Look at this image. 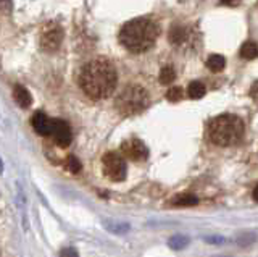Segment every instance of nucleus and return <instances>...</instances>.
Returning a JSON list of instances; mask_svg holds the SVG:
<instances>
[{"mask_svg": "<svg viewBox=\"0 0 258 257\" xmlns=\"http://www.w3.org/2000/svg\"><path fill=\"white\" fill-rule=\"evenodd\" d=\"M118 83L116 70L107 59H95L87 62L79 73V86L87 97L103 100L115 92Z\"/></svg>", "mask_w": 258, "mask_h": 257, "instance_id": "1", "label": "nucleus"}, {"mask_svg": "<svg viewBox=\"0 0 258 257\" xmlns=\"http://www.w3.org/2000/svg\"><path fill=\"white\" fill-rule=\"evenodd\" d=\"M160 36V26L150 18H134L119 31V42L126 50L142 54L153 47Z\"/></svg>", "mask_w": 258, "mask_h": 257, "instance_id": "2", "label": "nucleus"}, {"mask_svg": "<svg viewBox=\"0 0 258 257\" xmlns=\"http://www.w3.org/2000/svg\"><path fill=\"white\" fill-rule=\"evenodd\" d=\"M208 138L221 147L236 146L244 138V122L232 114L218 115L208 125Z\"/></svg>", "mask_w": 258, "mask_h": 257, "instance_id": "3", "label": "nucleus"}, {"mask_svg": "<svg viewBox=\"0 0 258 257\" xmlns=\"http://www.w3.org/2000/svg\"><path fill=\"white\" fill-rule=\"evenodd\" d=\"M116 110L121 115L131 117L144 112L149 106V94L141 86H127L116 97Z\"/></svg>", "mask_w": 258, "mask_h": 257, "instance_id": "4", "label": "nucleus"}, {"mask_svg": "<svg viewBox=\"0 0 258 257\" xmlns=\"http://www.w3.org/2000/svg\"><path fill=\"white\" fill-rule=\"evenodd\" d=\"M102 167L105 176L110 178L111 181H123L126 178V172H127L126 160L118 152H107L102 157Z\"/></svg>", "mask_w": 258, "mask_h": 257, "instance_id": "5", "label": "nucleus"}, {"mask_svg": "<svg viewBox=\"0 0 258 257\" xmlns=\"http://www.w3.org/2000/svg\"><path fill=\"white\" fill-rule=\"evenodd\" d=\"M63 41V28L55 21H48L44 28L40 29L39 44L40 49L45 52H55L61 45Z\"/></svg>", "mask_w": 258, "mask_h": 257, "instance_id": "6", "label": "nucleus"}, {"mask_svg": "<svg viewBox=\"0 0 258 257\" xmlns=\"http://www.w3.org/2000/svg\"><path fill=\"white\" fill-rule=\"evenodd\" d=\"M121 154L127 157L129 160H133V162H142V160L147 159L149 150L141 139L133 138L121 144Z\"/></svg>", "mask_w": 258, "mask_h": 257, "instance_id": "7", "label": "nucleus"}, {"mask_svg": "<svg viewBox=\"0 0 258 257\" xmlns=\"http://www.w3.org/2000/svg\"><path fill=\"white\" fill-rule=\"evenodd\" d=\"M50 136L53 138L56 146H60V147H68L71 144V139H73L70 125L64 122V120H60V118H56L52 122Z\"/></svg>", "mask_w": 258, "mask_h": 257, "instance_id": "8", "label": "nucleus"}, {"mask_svg": "<svg viewBox=\"0 0 258 257\" xmlns=\"http://www.w3.org/2000/svg\"><path fill=\"white\" fill-rule=\"evenodd\" d=\"M52 122H53V120H50L45 114H42V112H36V114L32 115L31 125H32V128H34V131L37 134H40V136H50Z\"/></svg>", "mask_w": 258, "mask_h": 257, "instance_id": "9", "label": "nucleus"}, {"mask_svg": "<svg viewBox=\"0 0 258 257\" xmlns=\"http://www.w3.org/2000/svg\"><path fill=\"white\" fill-rule=\"evenodd\" d=\"M13 99H15V102L18 104L21 109H28V107H31V104H32V97H31L29 91L24 86H21V84H16L15 86V89H13Z\"/></svg>", "mask_w": 258, "mask_h": 257, "instance_id": "10", "label": "nucleus"}, {"mask_svg": "<svg viewBox=\"0 0 258 257\" xmlns=\"http://www.w3.org/2000/svg\"><path fill=\"white\" fill-rule=\"evenodd\" d=\"M226 65V60L223 55L220 54H213V55H210L208 60H207V68L210 71H213V73H220V71H223Z\"/></svg>", "mask_w": 258, "mask_h": 257, "instance_id": "11", "label": "nucleus"}, {"mask_svg": "<svg viewBox=\"0 0 258 257\" xmlns=\"http://www.w3.org/2000/svg\"><path fill=\"white\" fill-rule=\"evenodd\" d=\"M239 54L244 60H253L258 57V45L253 41H247L244 45L240 47Z\"/></svg>", "mask_w": 258, "mask_h": 257, "instance_id": "12", "label": "nucleus"}, {"mask_svg": "<svg viewBox=\"0 0 258 257\" xmlns=\"http://www.w3.org/2000/svg\"><path fill=\"white\" fill-rule=\"evenodd\" d=\"M205 92H207L205 86L200 81H192L187 87V95L190 99H202L205 95Z\"/></svg>", "mask_w": 258, "mask_h": 257, "instance_id": "13", "label": "nucleus"}, {"mask_svg": "<svg viewBox=\"0 0 258 257\" xmlns=\"http://www.w3.org/2000/svg\"><path fill=\"white\" fill-rule=\"evenodd\" d=\"M199 202L197 196L194 194H177L173 200L171 204L173 205H179V207H187V205H196Z\"/></svg>", "mask_w": 258, "mask_h": 257, "instance_id": "14", "label": "nucleus"}, {"mask_svg": "<svg viewBox=\"0 0 258 257\" xmlns=\"http://www.w3.org/2000/svg\"><path fill=\"white\" fill-rule=\"evenodd\" d=\"M174 78H176V73H174L173 67L166 65L160 70V83L161 84H171Z\"/></svg>", "mask_w": 258, "mask_h": 257, "instance_id": "15", "label": "nucleus"}, {"mask_svg": "<svg viewBox=\"0 0 258 257\" xmlns=\"http://www.w3.org/2000/svg\"><path fill=\"white\" fill-rule=\"evenodd\" d=\"M185 37V29L182 26H173L169 31V42L173 44H181Z\"/></svg>", "mask_w": 258, "mask_h": 257, "instance_id": "16", "label": "nucleus"}, {"mask_svg": "<svg viewBox=\"0 0 258 257\" xmlns=\"http://www.w3.org/2000/svg\"><path fill=\"white\" fill-rule=\"evenodd\" d=\"M182 95H184V92H182V89L181 87H171V89L168 91V94H166V99L169 100V102H179L181 99H182Z\"/></svg>", "mask_w": 258, "mask_h": 257, "instance_id": "17", "label": "nucleus"}, {"mask_svg": "<svg viewBox=\"0 0 258 257\" xmlns=\"http://www.w3.org/2000/svg\"><path fill=\"white\" fill-rule=\"evenodd\" d=\"M67 167L71 173H79L81 172V162L75 157V156H70L67 160Z\"/></svg>", "mask_w": 258, "mask_h": 257, "instance_id": "18", "label": "nucleus"}, {"mask_svg": "<svg viewBox=\"0 0 258 257\" xmlns=\"http://www.w3.org/2000/svg\"><path fill=\"white\" fill-rule=\"evenodd\" d=\"M13 12V0H0V15H10Z\"/></svg>", "mask_w": 258, "mask_h": 257, "instance_id": "19", "label": "nucleus"}, {"mask_svg": "<svg viewBox=\"0 0 258 257\" xmlns=\"http://www.w3.org/2000/svg\"><path fill=\"white\" fill-rule=\"evenodd\" d=\"M250 97H252L256 104H258V81L252 84V87H250Z\"/></svg>", "mask_w": 258, "mask_h": 257, "instance_id": "20", "label": "nucleus"}, {"mask_svg": "<svg viewBox=\"0 0 258 257\" xmlns=\"http://www.w3.org/2000/svg\"><path fill=\"white\" fill-rule=\"evenodd\" d=\"M221 4L224 5H229V7H236L240 4V0H221Z\"/></svg>", "mask_w": 258, "mask_h": 257, "instance_id": "21", "label": "nucleus"}, {"mask_svg": "<svg viewBox=\"0 0 258 257\" xmlns=\"http://www.w3.org/2000/svg\"><path fill=\"white\" fill-rule=\"evenodd\" d=\"M253 199H255L256 202H258V184H256V186H255V189H253Z\"/></svg>", "mask_w": 258, "mask_h": 257, "instance_id": "22", "label": "nucleus"}, {"mask_svg": "<svg viewBox=\"0 0 258 257\" xmlns=\"http://www.w3.org/2000/svg\"><path fill=\"white\" fill-rule=\"evenodd\" d=\"M2 168H4V167H2V162H0V173H2Z\"/></svg>", "mask_w": 258, "mask_h": 257, "instance_id": "23", "label": "nucleus"}]
</instances>
